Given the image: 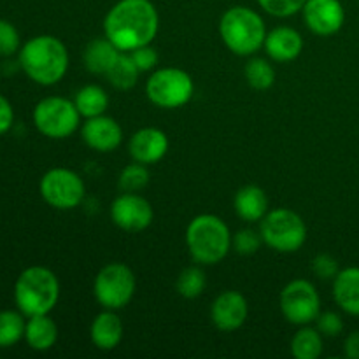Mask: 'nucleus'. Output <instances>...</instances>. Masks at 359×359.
Wrapping results in <instances>:
<instances>
[{"label":"nucleus","instance_id":"1","mask_svg":"<svg viewBox=\"0 0 359 359\" xmlns=\"http://www.w3.org/2000/svg\"><path fill=\"white\" fill-rule=\"evenodd\" d=\"M160 27V16L151 0H119L104 20V34L119 51L153 42Z\"/></svg>","mask_w":359,"mask_h":359},{"label":"nucleus","instance_id":"2","mask_svg":"<svg viewBox=\"0 0 359 359\" xmlns=\"http://www.w3.org/2000/svg\"><path fill=\"white\" fill-rule=\"evenodd\" d=\"M20 67L34 83L51 86L69 70V51L60 39L37 35L20 49Z\"/></svg>","mask_w":359,"mask_h":359},{"label":"nucleus","instance_id":"3","mask_svg":"<svg viewBox=\"0 0 359 359\" xmlns=\"http://www.w3.org/2000/svg\"><path fill=\"white\" fill-rule=\"evenodd\" d=\"M186 245L200 265H216L226 258L231 248V233L226 223L214 214H200L186 230Z\"/></svg>","mask_w":359,"mask_h":359},{"label":"nucleus","instance_id":"4","mask_svg":"<svg viewBox=\"0 0 359 359\" xmlns=\"http://www.w3.org/2000/svg\"><path fill=\"white\" fill-rule=\"evenodd\" d=\"M219 35L231 53L251 56L265 46L266 27L256 11L237 6L228 9L221 18Z\"/></svg>","mask_w":359,"mask_h":359},{"label":"nucleus","instance_id":"5","mask_svg":"<svg viewBox=\"0 0 359 359\" xmlns=\"http://www.w3.org/2000/svg\"><path fill=\"white\" fill-rule=\"evenodd\" d=\"M60 283L46 266H30L20 273L14 286V300L23 316L49 314L56 307Z\"/></svg>","mask_w":359,"mask_h":359},{"label":"nucleus","instance_id":"6","mask_svg":"<svg viewBox=\"0 0 359 359\" xmlns=\"http://www.w3.org/2000/svg\"><path fill=\"white\" fill-rule=\"evenodd\" d=\"M263 242L279 252H294L307 241V224L290 209H276L265 214L259 226Z\"/></svg>","mask_w":359,"mask_h":359},{"label":"nucleus","instance_id":"7","mask_svg":"<svg viewBox=\"0 0 359 359\" xmlns=\"http://www.w3.org/2000/svg\"><path fill=\"white\" fill-rule=\"evenodd\" d=\"M195 93V83L188 72L167 67L151 74L146 83V95L161 109H177L188 104Z\"/></svg>","mask_w":359,"mask_h":359},{"label":"nucleus","instance_id":"8","mask_svg":"<svg viewBox=\"0 0 359 359\" xmlns=\"http://www.w3.org/2000/svg\"><path fill=\"white\" fill-rule=\"evenodd\" d=\"M81 114L76 104L63 97H48L34 109L35 128L49 139H67L79 126Z\"/></svg>","mask_w":359,"mask_h":359},{"label":"nucleus","instance_id":"9","mask_svg":"<svg viewBox=\"0 0 359 359\" xmlns=\"http://www.w3.org/2000/svg\"><path fill=\"white\" fill-rule=\"evenodd\" d=\"M135 286L137 280L130 266L123 263H109L95 277L93 293L102 307L118 311L130 304Z\"/></svg>","mask_w":359,"mask_h":359},{"label":"nucleus","instance_id":"10","mask_svg":"<svg viewBox=\"0 0 359 359\" xmlns=\"http://www.w3.org/2000/svg\"><path fill=\"white\" fill-rule=\"evenodd\" d=\"M280 311L287 323L297 326H305L316 321L321 314V298L312 283L305 279L291 280L280 291Z\"/></svg>","mask_w":359,"mask_h":359},{"label":"nucleus","instance_id":"11","mask_svg":"<svg viewBox=\"0 0 359 359\" xmlns=\"http://www.w3.org/2000/svg\"><path fill=\"white\" fill-rule=\"evenodd\" d=\"M41 195L48 205L58 210L76 209L84 198V182L69 168H51L41 179Z\"/></svg>","mask_w":359,"mask_h":359},{"label":"nucleus","instance_id":"12","mask_svg":"<svg viewBox=\"0 0 359 359\" xmlns=\"http://www.w3.org/2000/svg\"><path fill=\"white\" fill-rule=\"evenodd\" d=\"M153 217V207L139 193H121L111 205L112 223L130 233L149 228Z\"/></svg>","mask_w":359,"mask_h":359},{"label":"nucleus","instance_id":"13","mask_svg":"<svg viewBox=\"0 0 359 359\" xmlns=\"http://www.w3.org/2000/svg\"><path fill=\"white\" fill-rule=\"evenodd\" d=\"M302 13L309 30L321 37L335 35L346 21V11L340 0H307Z\"/></svg>","mask_w":359,"mask_h":359},{"label":"nucleus","instance_id":"14","mask_svg":"<svg viewBox=\"0 0 359 359\" xmlns=\"http://www.w3.org/2000/svg\"><path fill=\"white\" fill-rule=\"evenodd\" d=\"M249 316V305L244 294L238 291H223L212 302L210 318L219 332H235L245 323Z\"/></svg>","mask_w":359,"mask_h":359},{"label":"nucleus","instance_id":"15","mask_svg":"<svg viewBox=\"0 0 359 359\" xmlns=\"http://www.w3.org/2000/svg\"><path fill=\"white\" fill-rule=\"evenodd\" d=\"M81 135L84 144L98 153H111L123 142V130L119 123L104 114L88 118L81 130Z\"/></svg>","mask_w":359,"mask_h":359},{"label":"nucleus","instance_id":"16","mask_svg":"<svg viewBox=\"0 0 359 359\" xmlns=\"http://www.w3.org/2000/svg\"><path fill=\"white\" fill-rule=\"evenodd\" d=\"M130 156L144 165L158 163L168 151V137L160 128H142L132 135L128 142Z\"/></svg>","mask_w":359,"mask_h":359},{"label":"nucleus","instance_id":"17","mask_svg":"<svg viewBox=\"0 0 359 359\" xmlns=\"http://www.w3.org/2000/svg\"><path fill=\"white\" fill-rule=\"evenodd\" d=\"M304 49V39L294 28L277 27L266 34L265 51L276 62H291Z\"/></svg>","mask_w":359,"mask_h":359},{"label":"nucleus","instance_id":"18","mask_svg":"<svg viewBox=\"0 0 359 359\" xmlns=\"http://www.w3.org/2000/svg\"><path fill=\"white\" fill-rule=\"evenodd\" d=\"M123 333L125 330H123V321L119 316L105 309V312L98 314L91 323L90 339L97 349L112 351L121 344Z\"/></svg>","mask_w":359,"mask_h":359},{"label":"nucleus","instance_id":"19","mask_svg":"<svg viewBox=\"0 0 359 359\" xmlns=\"http://www.w3.org/2000/svg\"><path fill=\"white\" fill-rule=\"evenodd\" d=\"M333 298L344 312L359 316V266H349L333 279Z\"/></svg>","mask_w":359,"mask_h":359},{"label":"nucleus","instance_id":"20","mask_svg":"<svg viewBox=\"0 0 359 359\" xmlns=\"http://www.w3.org/2000/svg\"><path fill=\"white\" fill-rule=\"evenodd\" d=\"M233 207L241 219H244L245 223H256L269 212V196L259 186L248 184L237 191Z\"/></svg>","mask_w":359,"mask_h":359},{"label":"nucleus","instance_id":"21","mask_svg":"<svg viewBox=\"0 0 359 359\" xmlns=\"http://www.w3.org/2000/svg\"><path fill=\"white\" fill-rule=\"evenodd\" d=\"M121 53L123 51H119L107 37H97L88 42V46L84 48V65L91 74L107 76Z\"/></svg>","mask_w":359,"mask_h":359},{"label":"nucleus","instance_id":"22","mask_svg":"<svg viewBox=\"0 0 359 359\" xmlns=\"http://www.w3.org/2000/svg\"><path fill=\"white\" fill-rule=\"evenodd\" d=\"M25 340L34 351H49L58 340V326L48 314L32 316L25 328Z\"/></svg>","mask_w":359,"mask_h":359},{"label":"nucleus","instance_id":"23","mask_svg":"<svg viewBox=\"0 0 359 359\" xmlns=\"http://www.w3.org/2000/svg\"><path fill=\"white\" fill-rule=\"evenodd\" d=\"M74 104H76L77 111L83 118H95V116H100L107 111L109 95L102 86L88 84L77 91Z\"/></svg>","mask_w":359,"mask_h":359},{"label":"nucleus","instance_id":"24","mask_svg":"<svg viewBox=\"0 0 359 359\" xmlns=\"http://www.w3.org/2000/svg\"><path fill=\"white\" fill-rule=\"evenodd\" d=\"M291 354L297 359H318L323 354V335L318 328L307 325L294 333L291 340Z\"/></svg>","mask_w":359,"mask_h":359},{"label":"nucleus","instance_id":"25","mask_svg":"<svg viewBox=\"0 0 359 359\" xmlns=\"http://www.w3.org/2000/svg\"><path fill=\"white\" fill-rule=\"evenodd\" d=\"M140 70L137 69V65L133 63L132 56L121 53L119 58L116 60V63L112 65V69L107 72V81L116 88V90H132L133 86L139 81Z\"/></svg>","mask_w":359,"mask_h":359},{"label":"nucleus","instance_id":"26","mask_svg":"<svg viewBox=\"0 0 359 359\" xmlns=\"http://www.w3.org/2000/svg\"><path fill=\"white\" fill-rule=\"evenodd\" d=\"M25 328H27V323L21 312H0V349L13 347L14 344L20 342L25 337Z\"/></svg>","mask_w":359,"mask_h":359},{"label":"nucleus","instance_id":"27","mask_svg":"<svg viewBox=\"0 0 359 359\" xmlns=\"http://www.w3.org/2000/svg\"><path fill=\"white\" fill-rule=\"evenodd\" d=\"M245 81L251 88L259 91H265L272 88L276 83V70L273 67L266 62L265 58H251L245 63L244 69Z\"/></svg>","mask_w":359,"mask_h":359},{"label":"nucleus","instance_id":"28","mask_svg":"<svg viewBox=\"0 0 359 359\" xmlns=\"http://www.w3.org/2000/svg\"><path fill=\"white\" fill-rule=\"evenodd\" d=\"M205 286H207L205 272H203L200 266H195V265L182 270V272L179 273L177 280H175V290H177V293L181 294V297L188 298V300H191V298H198L200 294L203 293V290H205Z\"/></svg>","mask_w":359,"mask_h":359},{"label":"nucleus","instance_id":"29","mask_svg":"<svg viewBox=\"0 0 359 359\" xmlns=\"http://www.w3.org/2000/svg\"><path fill=\"white\" fill-rule=\"evenodd\" d=\"M147 184H149V172H147L146 165L139 163V161L130 163L119 174L118 186L123 193H139Z\"/></svg>","mask_w":359,"mask_h":359},{"label":"nucleus","instance_id":"30","mask_svg":"<svg viewBox=\"0 0 359 359\" xmlns=\"http://www.w3.org/2000/svg\"><path fill=\"white\" fill-rule=\"evenodd\" d=\"M305 2L307 0H258L259 7L276 18H290L300 13Z\"/></svg>","mask_w":359,"mask_h":359},{"label":"nucleus","instance_id":"31","mask_svg":"<svg viewBox=\"0 0 359 359\" xmlns=\"http://www.w3.org/2000/svg\"><path fill=\"white\" fill-rule=\"evenodd\" d=\"M262 233H256L255 230H241L235 237H231V245L238 255H255L262 248Z\"/></svg>","mask_w":359,"mask_h":359},{"label":"nucleus","instance_id":"32","mask_svg":"<svg viewBox=\"0 0 359 359\" xmlns=\"http://www.w3.org/2000/svg\"><path fill=\"white\" fill-rule=\"evenodd\" d=\"M20 49V34L16 27L6 20H0V56H13Z\"/></svg>","mask_w":359,"mask_h":359},{"label":"nucleus","instance_id":"33","mask_svg":"<svg viewBox=\"0 0 359 359\" xmlns=\"http://www.w3.org/2000/svg\"><path fill=\"white\" fill-rule=\"evenodd\" d=\"M316 328L323 337H339L344 330V321L337 312H323L316 318Z\"/></svg>","mask_w":359,"mask_h":359},{"label":"nucleus","instance_id":"34","mask_svg":"<svg viewBox=\"0 0 359 359\" xmlns=\"http://www.w3.org/2000/svg\"><path fill=\"white\" fill-rule=\"evenodd\" d=\"M130 56H132L133 63H135L140 72H149L158 65V53L149 44L135 48L133 51H130Z\"/></svg>","mask_w":359,"mask_h":359},{"label":"nucleus","instance_id":"35","mask_svg":"<svg viewBox=\"0 0 359 359\" xmlns=\"http://www.w3.org/2000/svg\"><path fill=\"white\" fill-rule=\"evenodd\" d=\"M312 272L319 279H335L339 270V263L332 255H318L312 259Z\"/></svg>","mask_w":359,"mask_h":359},{"label":"nucleus","instance_id":"36","mask_svg":"<svg viewBox=\"0 0 359 359\" xmlns=\"http://www.w3.org/2000/svg\"><path fill=\"white\" fill-rule=\"evenodd\" d=\"M13 121H14L13 107H11L9 100L0 95V135L9 132L11 126H13Z\"/></svg>","mask_w":359,"mask_h":359},{"label":"nucleus","instance_id":"37","mask_svg":"<svg viewBox=\"0 0 359 359\" xmlns=\"http://www.w3.org/2000/svg\"><path fill=\"white\" fill-rule=\"evenodd\" d=\"M344 354L349 359H359V330L353 332L344 342Z\"/></svg>","mask_w":359,"mask_h":359}]
</instances>
